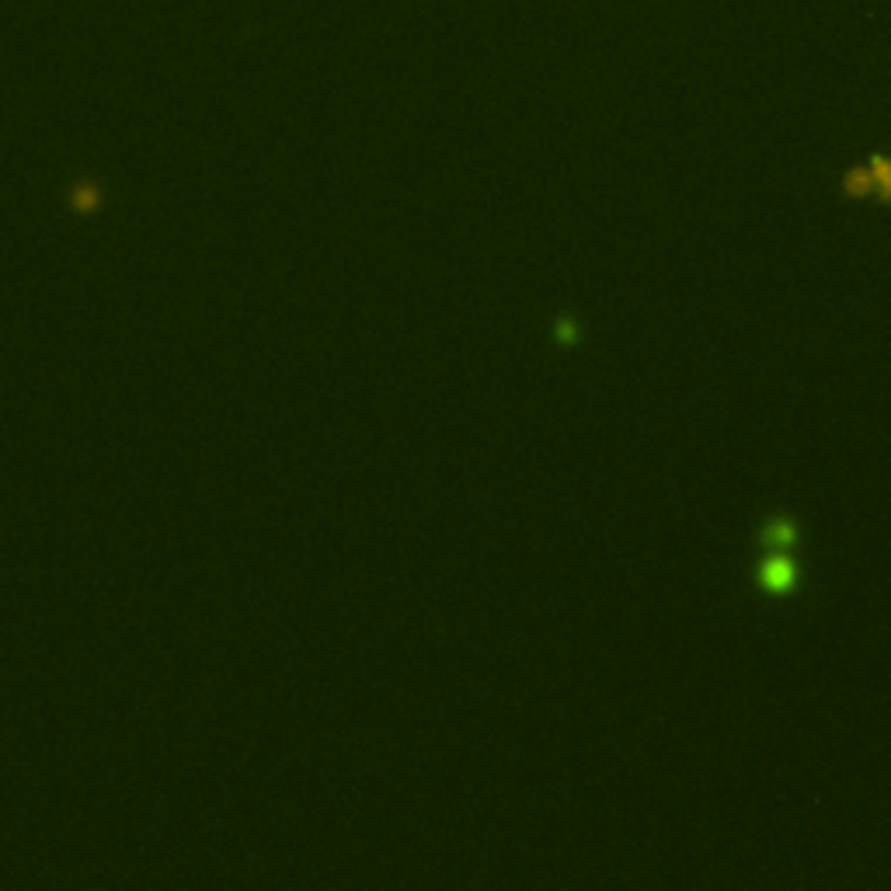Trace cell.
<instances>
[{
  "instance_id": "6da1fadb",
  "label": "cell",
  "mask_w": 891,
  "mask_h": 891,
  "mask_svg": "<svg viewBox=\"0 0 891 891\" xmlns=\"http://www.w3.org/2000/svg\"><path fill=\"white\" fill-rule=\"evenodd\" d=\"M759 585L766 592H791L797 585V568L787 557H766L759 564Z\"/></svg>"
},
{
  "instance_id": "7a4b0ae2",
  "label": "cell",
  "mask_w": 891,
  "mask_h": 891,
  "mask_svg": "<svg viewBox=\"0 0 891 891\" xmlns=\"http://www.w3.org/2000/svg\"><path fill=\"white\" fill-rule=\"evenodd\" d=\"M763 540L766 543H794L797 540V530H794V522L791 519H773V522H766V530H763Z\"/></svg>"
}]
</instances>
